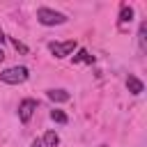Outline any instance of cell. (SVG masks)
<instances>
[{
	"label": "cell",
	"mask_w": 147,
	"mask_h": 147,
	"mask_svg": "<svg viewBox=\"0 0 147 147\" xmlns=\"http://www.w3.org/2000/svg\"><path fill=\"white\" fill-rule=\"evenodd\" d=\"M37 21L41 25H62V23H67V16L62 11H55V9H48V7H39L37 9Z\"/></svg>",
	"instance_id": "obj_1"
},
{
	"label": "cell",
	"mask_w": 147,
	"mask_h": 147,
	"mask_svg": "<svg viewBox=\"0 0 147 147\" xmlns=\"http://www.w3.org/2000/svg\"><path fill=\"white\" fill-rule=\"evenodd\" d=\"M28 67H9L5 71H0V80L7 83V85H18V83H25L28 80Z\"/></svg>",
	"instance_id": "obj_2"
},
{
	"label": "cell",
	"mask_w": 147,
	"mask_h": 147,
	"mask_svg": "<svg viewBox=\"0 0 147 147\" xmlns=\"http://www.w3.org/2000/svg\"><path fill=\"white\" fill-rule=\"evenodd\" d=\"M74 48H76V41L74 39H69V41H51L48 44V51L55 57H67V55L74 53Z\"/></svg>",
	"instance_id": "obj_3"
},
{
	"label": "cell",
	"mask_w": 147,
	"mask_h": 147,
	"mask_svg": "<svg viewBox=\"0 0 147 147\" xmlns=\"http://www.w3.org/2000/svg\"><path fill=\"white\" fill-rule=\"evenodd\" d=\"M34 110H37V101H34V99H23V101L18 103V119H21L23 124H28V122L32 119Z\"/></svg>",
	"instance_id": "obj_4"
},
{
	"label": "cell",
	"mask_w": 147,
	"mask_h": 147,
	"mask_svg": "<svg viewBox=\"0 0 147 147\" xmlns=\"http://www.w3.org/2000/svg\"><path fill=\"white\" fill-rule=\"evenodd\" d=\"M46 96H48L51 101H55V103H64V101L71 99V94H69L67 90H46Z\"/></svg>",
	"instance_id": "obj_5"
},
{
	"label": "cell",
	"mask_w": 147,
	"mask_h": 147,
	"mask_svg": "<svg viewBox=\"0 0 147 147\" xmlns=\"http://www.w3.org/2000/svg\"><path fill=\"white\" fill-rule=\"evenodd\" d=\"M126 87H129V92H131V94H140V92L145 90L142 80H140V78H136L133 74H129V76H126Z\"/></svg>",
	"instance_id": "obj_6"
},
{
	"label": "cell",
	"mask_w": 147,
	"mask_h": 147,
	"mask_svg": "<svg viewBox=\"0 0 147 147\" xmlns=\"http://www.w3.org/2000/svg\"><path fill=\"white\" fill-rule=\"evenodd\" d=\"M41 145H44V147H60V136H57L55 131H46Z\"/></svg>",
	"instance_id": "obj_7"
},
{
	"label": "cell",
	"mask_w": 147,
	"mask_h": 147,
	"mask_svg": "<svg viewBox=\"0 0 147 147\" xmlns=\"http://www.w3.org/2000/svg\"><path fill=\"white\" fill-rule=\"evenodd\" d=\"M131 21H133V7L122 5V9H119V23L124 25V23H131Z\"/></svg>",
	"instance_id": "obj_8"
},
{
	"label": "cell",
	"mask_w": 147,
	"mask_h": 147,
	"mask_svg": "<svg viewBox=\"0 0 147 147\" xmlns=\"http://www.w3.org/2000/svg\"><path fill=\"white\" fill-rule=\"evenodd\" d=\"M78 62H87V64H92V62H94V57H92L85 48H80V51H78V55H74V64H78Z\"/></svg>",
	"instance_id": "obj_9"
},
{
	"label": "cell",
	"mask_w": 147,
	"mask_h": 147,
	"mask_svg": "<svg viewBox=\"0 0 147 147\" xmlns=\"http://www.w3.org/2000/svg\"><path fill=\"white\" fill-rule=\"evenodd\" d=\"M138 41H140V51L147 48V23H140V30H138Z\"/></svg>",
	"instance_id": "obj_10"
},
{
	"label": "cell",
	"mask_w": 147,
	"mask_h": 147,
	"mask_svg": "<svg viewBox=\"0 0 147 147\" xmlns=\"http://www.w3.org/2000/svg\"><path fill=\"white\" fill-rule=\"evenodd\" d=\"M51 119L57 122V124H67V122H69V117H67L62 110H51Z\"/></svg>",
	"instance_id": "obj_11"
},
{
	"label": "cell",
	"mask_w": 147,
	"mask_h": 147,
	"mask_svg": "<svg viewBox=\"0 0 147 147\" xmlns=\"http://www.w3.org/2000/svg\"><path fill=\"white\" fill-rule=\"evenodd\" d=\"M11 44H14V48H16V51H21V53H28V48H25V44H21L18 39H11Z\"/></svg>",
	"instance_id": "obj_12"
},
{
	"label": "cell",
	"mask_w": 147,
	"mask_h": 147,
	"mask_svg": "<svg viewBox=\"0 0 147 147\" xmlns=\"http://www.w3.org/2000/svg\"><path fill=\"white\" fill-rule=\"evenodd\" d=\"M30 147H44V145H41V140H32V145H30Z\"/></svg>",
	"instance_id": "obj_13"
},
{
	"label": "cell",
	"mask_w": 147,
	"mask_h": 147,
	"mask_svg": "<svg viewBox=\"0 0 147 147\" xmlns=\"http://www.w3.org/2000/svg\"><path fill=\"white\" fill-rule=\"evenodd\" d=\"M2 60H5V53H2V48H0V62H2Z\"/></svg>",
	"instance_id": "obj_14"
},
{
	"label": "cell",
	"mask_w": 147,
	"mask_h": 147,
	"mask_svg": "<svg viewBox=\"0 0 147 147\" xmlns=\"http://www.w3.org/2000/svg\"><path fill=\"white\" fill-rule=\"evenodd\" d=\"M2 41H5V34H2V30H0V44H2Z\"/></svg>",
	"instance_id": "obj_15"
},
{
	"label": "cell",
	"mask_w": 147,
	"mask_h": 147,
	"mask_svg": "<svg viewBox=\"0 0 147 147\" xmlns=\"http://www.w3.org/2000/svg\"><path fill=\"white\" fill-rule=\"evenodd\" d=\"M99 147H108V145H99Z\"/></svg>",
	"instance_id": "obj_16"
}]
</instances>
